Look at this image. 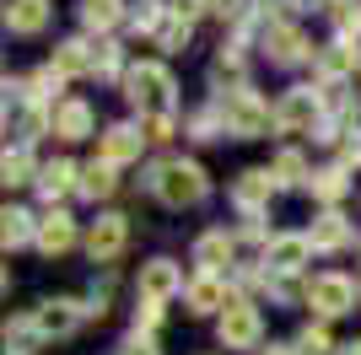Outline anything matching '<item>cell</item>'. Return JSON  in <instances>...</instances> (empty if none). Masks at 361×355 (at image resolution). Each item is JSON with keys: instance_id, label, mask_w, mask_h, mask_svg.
Masks as SVG:
<instances>
[{"instance_id": "17", "label": "cell", "mask_w": 361, "mask_h": 355, "mask_svg": "<svg viewBox=\"0 0 361 355\" xmlns=\"http://www.w3.org/2000/svg\"><path fill=\"white\" fill-rule=\"evenodd\" d=\"M140 146H146V135H140V130H130V124H114V130L103 135V162L124 167V162H135V156H140Z\"/></svg>"}, {"instance_id": "22", "label": "cell", "mask_w": 361, "mask_h": 355, "mask_svg": "<svg viewBox=\"0 0 361 355\" xmlns=\"http://www.w3.org/2000/svg\"><path fill=\"white\" fill-rule=\"evenodd\" d=\"M119 16H124V0H81V27L92 32H108Z\"/></svg>"}, {"instance_id": "6", "label": "cell", "mask_w": 361, "mask_h": 355, "mask_svg": "<svg viewBox=\"0 0 361 355\" xmlns=\"http://www.w3.org/2000/svg\"><path fill=\"white\" fill-rule=\"evenodd\" d=\"M81 318H87V307H81L75 296H49V301H38V312H32V328H38V340H65V334L81 328Z\"/></svg>"}, {"instance_id": "27", "label": "cell", "mask_w": 361, "mask_h": 355, "mask_svg": "<svg viewBox=\"0 0 361 355\" xmlns=\"http://www.w3.org/2000/svg\"><path fill=\"white\" fill-rule=\"evenodd\" d=\"M0 173H6V189H22V183H32V156H27V146L6 151V162H0Z\"/></svg>"}, {"instance_id": "16", "label": "cell", "mask_w": 361, "mask_h": 355, "mask_svg": "<svg viewBox=\"0 0 361 355\" xmlns=\"http://www.w3.org/2000/svg\"><path fill=\"white\" fill-rule=\"evenodd\" d=\"M6 27H11L16 38L44 32L49 27V0H11V6H6Z\"/></svg>"}, {"instance_id": "1", "label": "cell", "mask_w": 361, "mask_h": 355, "mask_svg": "<svg viewBox=\"0 0 361 355\" xmlns=\"http://www.w3.org/2000/svg\"><path fill=\"white\" fill-rule=\"evenodd\" d=\"M173 92H178V81H173V70H167L162 59H140L135 70L124 75V97L140 108V118L167 113V108H173Z\"/></svg>"}, {"instance_id": "2", "label": "cell", "mask_w": 361, "mask_h": 355, "mask_svg": "<svg viewBox=\"0 0 361 355\" xmlns=\"http://www.w3.org/2000/svg\"><path fill=\"white\" fill-rule=\"evenodd\" d=\"M151 189H157V199H162L167 210H189L211 194V178H205L200 162H162L157 178H151Z\"/></svg>"}, {"instance_id": "4", "label": "cell", "mask_w": 361, "mask_h": 355, "mask_svg": "<svg viewBox=\"0 0 361 355\" xmlns=\"http://www.w3.org/2000/svg\"><path fill=\"white\" fill-rule=\"evenodd\" d=\"M318 113H324V97H318L313 87H291V92H281V103H275V130L302 135V130L318 124Z\"/></svg>"}, {"instance_id": "38", "label": "cell", "mask_w": 361, "mask_h": 355, "mask_svg": "<svg viewBox=\"0 0 361 355\" xmlns=\"http://www.w3.org/2000/svg\"><path fill=\"white\" fill-rule=\"evenodd\" d=\"M345 355H361V344H345Z\"/></svg>"}, {"instance_id": "20", "label": "cell", "mask_w": 361, "mask_h": 355, "mask_svg": "<svg viewBox=\"0 0 361 355\" xmlns=\"http://www.w3.org/2000/svg\"><path fill=\"white\" fill-rule=\"evenodd\" d=\"M114 173H119L114 162H87V167H81V194H87V199H108V194L119 189V178H114Z\"/></svg>"}, {"instance_id": "23", "label": "cell", "mask_w": 361, "mask_h": 355, "mask_svg": "<svg viewBox=\"0 0 361 355\" xmlns=\"http://www.w3.org/2000/svg\"><path fill=\"white\" fill-rule=\"evenodd\" d=\"M81 167H71V162H54V167H44V173H38V189L49 194V199H54V194H71V189H81Z\"/></svg>"}, {"instance_id": "18", "label": "cell", "mask_w": 361, "mask_h": 355, "mask_svg": "<svg viewBox=\"0 0 361 355\" xmlns=\"http://www.w3.org/2000/svg\"><path fill=\"white\" fill-rule=\"evenodd\" d=\"M232 301H226V285H221V275H200V280H189V312H226Z\"/></svg>"}, {"instance_id": "30", "label": "cell", "mask_w": 361, "mask_h": 355, "mask_svg": "<svg viewBox=\"0 0 361 355\" xmlns=\"http://www.w3.org/2000/svg\"><path fill=\"white\" fill-rule=\"evenodd\" d=\"M27 87H32V97H38V103H49V97H54V92L65 87V75L54 70V65H49V70H38V75H32Z\"/></svg>"}, {"instance_id": "33", "label": "cell", "mask_w": 361, "mask_h": 355, "mask_svg": "<svg viewBox=\"0 0 361 355\" xmlns=\"http://www.w3.org/2000/svg\"><path fill=\"white\" fill-rule=\"evenodd\" d=\"M302 350H307V355H324V350H329V334H324V328H302Z\"/></svg>"}, {"instance_id": "11", "label": "cell", "mask_w": 361, "mask_h": 355, "mask_svg": "<svg viewBox=\"0 0 361 355\" xmlns=\"http://www.w3.org/2000/svg\"><path fill=\"white\" fill-rule=\"evenodd\" d=\"M275 194V173L270 167H248V173H238V183H232V205L243 210V216H259V210L270 205Z\"/></svg>"}, {"instance_id": "26", "label": "cell", "mask_w": 361, "mask_h": 355, "mask_svg": "<svg viewBox=\"0 0 361 355\" xmlns=\"http://www.w3.org/2000/svg\"><path fill=\"white\" fill-rule=\"evenodd\" d=\"M167 11H173V6H162V0H135V6H130V27L135 32H162Z\"/></svg>"}, {"instance_id": "8", "label": "cell", "mask_w": 361, "mask_h": 355, "mask_svg": "<svg viewBox=\"0 0 361 355\" xmlns=\"http://www.w3.org/2000/svg\"><path fill=\"white\" fill-rule=\"evenodd\" d=\"M259 334H264V323H259L254 301H232V307L221 312V344L226 350H254Z\"/></svg>"}, {"instance_id": "34", "label": "cell", "mask_w": 361, "mask_h": 355, "mask_svg": "<svg viewBox=\"0 0 361 355\" xmlns=\"http://www.w3.org/2000/svg\"><path fill=\"white\" fill-rule=\"evenodd\" d=\"M119 355H157V340H151V334H130Z\"/></svg>"}, {"instance_id": "9", "label": "cell", "mask_w": 361, "mask_h": 355, "mask_svg": "<svg viewBox=\"0 0 361 355\" xmlns=\"http://www.w3.org/2000/svg\"><path fill=\"white\" fill-rule=\"evenodd\" d=\"M178 291H183V269L173 264V259H151V264H140V296H146L151 307L173 301Z\"/></svg>"}, {"instance_id": "13", "label": "cell", "mask_w": 361, "mask_h": 355, "mask_svg": "<svg viewBox=\"0 0 361 355\" xmlns=\"http://www.w3.org/2000/svg\"><path fill=\"white\" fill-rule=\"evenodd\" d=\"M195 264H200V275H221V269L232 264V237H226V226H211V232L195 237Z\"/></svg>"}, {"instance_id": "14", "label": "cell", "mask_w": 361, "mask_h": 355, "mask_svg": "<svg viewBox=\"0 0 361 355\" xmlns=\"http://www.w3.org/2000/svg\"><path fill=\"white\" fill-rule=\"evenodd\" d=\"M264 54H270L275 65H297V59H307V38H302V27H291V22H270V32H264Z\"/></svg>"}, {"instance_id": "32", "label": "cell", "mask_w": 361, "mask_h": 355, "mask_svg": "<svg viewBox=\"0 0 361 355\" xmlns=\"http://www.w3.org/2000/svg\"><path fill=\"white\" fill-rule=\"evenodd\" d=\"M140 130H146V140H167V135H173V113H146Z\"/></svg>"}, {"instance_id": "31", "label": "cell", "mask_w": 361, "mask_h": 355, "mask_svg": "<svg viewBox=\"0 0 361 355\" xmlns=\"http://www.w3.org/2000/svg\"><path fill=\"white\" fill-rule=\"evenodd\" d=\"M157 44H162V49H183V44H189V22H167V27L157 32Z\"/></svg>"}, {"instance_id": "15", "label": "cell", "mask_w": 361, "mask_h": 355, "mask_svg": "<svg viewBox=\"0 0 361 355\" xmlns=\"http://www.w3.org/2000/svg\"><path fill=\"white\" fill-rule=\"evenodd\" d=\"M32 242H38V253L60 259V253L75 242V221L65 216V210H54V216H44V221H38V237H32Z\"/></svg>"}, {"instance_id": "5", "label": "cell", "mask_w": 361, "mask_h": 355, "mask_svg": "<svg viewBox=\"0 0 361 355\" xmlns=\"http://www.w3.org/2000/svg\"><path fill=\"white\" fill-rule=\"evenodd\" d=\"M307 307L318 312V318H340V312H350L356 307V280L350 275H313L307 280Z\"/></svg>"}, {"instance_id": "10", "label": "cell", "mask_w": 361, "mask_h": 355, "mask_svg": "<svg viewBox=\"0 0 361 355\" xmlns=\"http://www.w3.org/2000/svg\"><path fill=\"white\" fill-rule=\"evenodd\" d=\"M124 237H130V221L124 216H97L92 221V232H87V253H92V264H108V259H119L124 253Z\"/></svg>"}, {"instance_id": "29", "label": "cell", "mask_w": 361, "mask_h": 355, "mask_svg": "<svg viewBox=\"0 0 361 355\" xmlns=\"http://www.w3.org/2000/svg\"><path fill=\"white\" fill-rule=\"evenodd\" d=\"M270 173H275V183H302V178H307V162H302V151H281L270 162Z\"/></svg>"}, {"instance_id": "36", "label": "cell", "mask_w": 361, "mask_h": 355, "mask_svg": "<svg viewBox=\"0 0 361 355\" xmlns=\"http://www.w3.org/2000/svg\"><path fill=\"white\" fill-rule=\"evenodd\" d=\"M97 70L114 75V70H119V54H114V49H103V54H97ZM97 70H92V75H97Z\"/></svg>"}, {"instance_id": "25", "label": "cell", "mask_w": 361, "mask_h": 355, "mask_svg": "<svg viewBox=\"0 0 361 355\" xmlns=\"http://www.w3.org/2000/svg\"><path fill=\"white\" fill-rule=\"evenodd\" d=\"M345 167H324V173H313V199H324V205H334V199H345Z\"/></svg>"}, {"instance_id": "21", "label": "cell", "mask_w": 361, "mask_h": 355, "mask_svg": "<svg viewBox=\"0 0 361 355\" xmlns=\"http://www.w3.org/2000/svg\"><path fill=\"white\" fill-rule=\"evenodd\" d=\"M54 70L60 75H81V70H97V54H92L81 38H71V44L54 49Z\"/></svg>"}, {"instance_id": "7", "label": "cell", "mask_w": 361, "mask_h": 355, "mask_svg": "<svg viewBox=\"0 0 361 355\" xmlns=\"http://www.w3.org/2000/svg\"><path fill=\"white\" fill-rule=\"evenodd\" d=\"M307 259H313V237H307V232H275L270 242H264V264H270V275H297Z\"/></svg>"}, {"instance_id": "37", "label": "cell", "mask_w": 361, "mask_h": 355, "mask_svg": "<svg viewBox=\"0 0 361 355\" xmlns=\"http://www.w3.org/2000/svg\"><path fill=\"white\" fill-rule=\"evenodd\" d=\"M264 355H297V350H286V344H270V350H264Z\"/></svg>"}, {"instance_id": "24", "label": "cell", "mask_w": 361, "mask_h": 355, "mask_svg": "<svg viewBox=\"0 0 361 355\" xmlns=\"http://www.w3.org/2000/svg\"><path fill=\"white\" fill-rule=\"evenodd\" d=\"M0 237H6V248H22L27 237H38V221H32L27 210H6L0 216Z\"/></svg>"}, {"instance_id": "35", "label": "cell", "mask_w": 361, "mask_h": 355, "mask_svg": "<svg viewBox=\"0 0 361 355\" xmlns=\"http://www.w3.org/2000/svg\"><path fill=\"white\" fill-rule=\"evenodd\" d=\"M200 11H205V0H173V16H178V22H195Z\"/></svg>"}, {"instance_id": "3", "label": "cell", "mask_w": 361, "mask_h": 355, "mask_svg": "<svg viewBox=\"0 0 361 355\" xmlns=\"http://www.w3.org/2000/svg\"><path fill=\"white\" fill-rule=\"evenodd\" d=\"M216 108H221L226 135H238V140H254V135H264V124H275V108L264 103L254 87H232Z\"/></svg>"}, {"instance_id": "12", "label": "cell", "mask_w": 361, "mask_h": 355, "mask_svg": "<svg viewBox=\"0 0 361 355\" xmlns=\"http://www.w3.org/2000/svg\"><path fill=\"white\" fill-rule=\"evenodd\" d=\"M49 118H54L49 130L60 135V140H87V135H92V124H97V113H92V108L81 103V97H60Z\"/></svg>"}, {"instance_id": "28", "label": "cell", "mask_w": 361, "mask_h": 355, "mask_svg": "<svg viewBox=\"0 0 361 355\" xmlns=\"http://www.w3.org/2000/svg\"><path fill=\"white\" fill-rule=\"evenodd\" d=\"M350 65H361V49L329 44V49H324V54H318V70H324V75H345Z\"/></svg>"}, {"instance_id": "19", "label": "cell", "mask_w": 361, "mask_h": 355, "mask_svg": "<svg viewBox=\"0 0 361 355\" xmlns=\"http://www.w3.org/2000/svg\"><path fill=\"white\" fill-rule=\"evenodd\" d=\"M307 237H313V248L334 253V248H345V242H350V226H345V216H340V210H324V216L307 226Z\"/></svg>"}]
</instances>
